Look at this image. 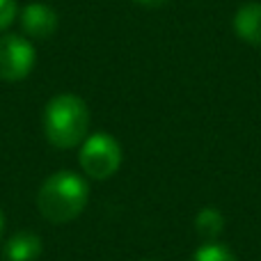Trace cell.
Segmentation results:
<instances>
[{
  "label": "cell",
  "instance_id": "obj_12",
  "mask_svg": "<svg viewBox=\"0 0 261 261\" xmlns=\"http://www.w3.org/2000/svg\"><path fill=\"white\" fill-rule=\"evenodd\" d=\"M3 234H5V213L0 208V241H3Z\"/></svg>",
  "mask_w": 261,
  "mask_h": 261
},
{
  "label": "cell",
  "instance_id": "obj_5",
  "mask_svg": "<svg viewBox=\"0 0 261 261\" xmlns=\"http://www.w3.org/2000/svg\"><path fill=\"white\" fill-rule=\"evenodd\" d=\"M60 25V16L50 5L46 3H28L21 9V28L30 39L44 41L55 35Z\"/></svg>",
  "mask_w": 261,
  "mask_h": 261
},
{
  "label": "cell",
  "instance_id": "obj_9",
  "mask_svg": "<svg viewBox=\"0 0 261 261\" xmlns=\"http://www.w3.org/2000/svg\"><path fill=\"white\" fill-rule=\"evenodd\" d=\"M193 261H239L236 254L222 243H202L193 254Z\"/></svg>",
  "mask_w": 261,
  "mask_h": 261
},
{
  "label": "cell",
  "instance_id": "obj_7",
  "mask_svg": "<svg viewBox=\"0 0 261 261\" xmlns=\"http://www.w3.org/2000/svg\"><path fill=\"white\" fill-rule=\"evenodd\" d=\"M44 250L41 239L32 231H16L12 239H7L3 252L7 261H37Z\"/></svg>",
  "mask_w": 261,
  "mask_h": 261
},
{
  "label": "cell",
  "instance_id": "obj_10",
  "mask_svg": "<svg viewBox=\"0 0 261 261\" xmlns=\"http://www.w3.org/2000/svg\"><path fill=\"white\" fill-rule=\"evenodd\" d=\"M18 18V5L16 0H0V32L7 30Z\"/></svg>",
  "mask_w": 261,
  "mask_h": 261
},
{
  "label": "cell",
  "instance_id": "obj_8",
  "mask_svg": "<svg viewBox=\"0 0 261 261\" xmlns=\"http://www.w3.org/2000/svg\"><path fill=\"white\" fill-rule=\"evenodd\" d=\"M195 229H197L199 239H204L206 243L218 241V236L225 229V218H222V213L218 208H211V206L202 208L197 213V218H195Z\"/></svg>",
  "mask_w": 261,
  "mask_h": 261
},
{
  "label": "cell",
  "instance_id": "obj_4",
  "mask_svg": "<svg viewBox=\"0 0 261 261\" xmlns=\"http://www.w3.org/2000/svg\"><path fill=\"white\" fill-rule=\"evenodd\" d=\"M37 48L21 35H0V81L18 83L35 69Z\"/></svg>",
  "mask_w": 261,
  "mask_h": 261
},
{
  "label": "cell",
  "instance_id": "obj_1",
  "mask_svg": "<svg viewBox=\"0 0 261 261\" xmlns=\"http://www.w3.org/2000/svg\"><path fill=\"white\" fill-rule=\"evenodd\" d=\"M90 186L76 172H55L37 190V208L53 225H67L85 211Z\"/></svg>",
  "mask_w": 261,
  "mask_h": 261
},
{
  "label": "cell",
  "instance_id": "obj_11",
  "mask_svg": "<svg viewBox=\"0 0 261 261\" xmlns=\"http://www.w3.org/2000/svg\"><path fill=\"white\" fill-rule=\"evenodd\" d=\"M135 3L140 5V7H149V9H158V7H165V5H170L172 0H135Z\"/></svg>",
  "mask_w": 261,
  "mask_h": 261
},
{
  "label": "cell",
  "instance_id": "obj_2",
  "mask_svg": "<svg viewBox=\"0 0 261 261\" xmlns=\"http://www.w3.org/2000/svg\"><path fill=\"white\" fill-rule=\"evenodd\" d=\"M41 126L55 149H73L90 135V108L71 92L55 94L44 108Z\"/></svg>",
  "mask_w": 261,
  "mask_h": 261
},
{
  "label": "cell",
  "instance_id": "obj_6",
  "mask_svg": "<svg viewBox=\"0 0 261 261\" xmlns=\"http://www.w3.org/2000/svg\"><path fill=\"white\" fill-rule=\"evenodd\" d=\"M234 32L245 44L261 46V3H245L236 9Z\"/></svg>",
  "mask_w": 261,
  "mask_h": 261
},
{
  "label": "cell",
  "instance_id": "obj_3",
  "mask_svg": "<svg viewBox=\"0 0 261 261\" xmlns=\"http://www.w3.org/2000/svg\"><path fill=\"white\" fill-rule=\"evenodd\" d=\"M78 163L90 179L106 181L122 165V144L108 133H92L81 144Z\"/></svg>",
  "mask_w": 261,
  "mask_h": 261
}]
</instances>
